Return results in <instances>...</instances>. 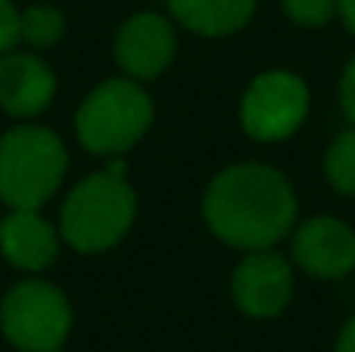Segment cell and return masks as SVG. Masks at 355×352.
<instances>
[{"instance_id": "7", "label": "cell", "mask_w": 355, "mask_h": 352, "mask_svg": "<svg viewBox=\"0 0 355 352\" xmlns=\"http://www.w3.org/2000/svg\"><path fill=\"white\" fill-rule=\"evenodd\" d=\"M231 293L240 312L252 318H275L293 297V265L271 249H252L234 268Z\"/></svg>"}, {"instance_id": "1", "label": "cell", "mask_w": 355, "mask_h": 352, "mask_svg": "<svg viewBox=\"0 0 355 352\" xmlns=\"http://www.w3.org/2000/svg\"><path fill=\"white\" fill-rule=\"evenodd\" d=\"M202 215L218 240L237 249H271L293 231L296 193L277 168L240 162L215 175L202 197Z\"/></svg>"}, {"instance_id": "6", "label": "cell", "mask_w": 355, "mask_h": 352, "mask_svg": "<svg viewBox=\"0 0 355 352\" xmlns=\"http://www.w3.org/2000/svg\"><path fill=\"white\" fill-rule=\"evenodd\" d=\"M309 116V87L300 75L271 69L252 78L240 100V125L252 141L275 143L293 137Z\"/></svg>"}, {"instance_id": "19", "label": "cell", "mask_w": 355, "mask_h": 352, "mask_svg": "<svg viewBox=\"0 0 355 352\" xmlns=\"http://www.w3.org/2000/svg\"><path fill=\"white\" fill-rule=\"evenodd\" d=\"M340 19H343V25L355 35V0H340Z\"/></svg>"}, {"instance_id": "9", "label": "cell", "mask_w": 355, "mask_h": 352, "mask_svg": "<svg viewBox=\"0 0 355 352\" xmlns=\"http://www.w3.org/2000/svg\"><path fill=\"white\" fill-rule=\"evenodd\" d=\"M175 28L159 12H137L116 35V62L131 78H156L175 60Z\"/></svg>"}, {"instance_id": "13", "label": "cell", "mask_w": 355, "mask_h": 352, "mask_svg": "<svg viewBox=\"0 0 355 352\" xmlns=\"http://www.w3.org/2000/svg\"><path fill=\"white\" fill-rule=\"evenodd\" d=\"M324 178L334 191L355 197V125L334 137L324 153Z\"/></svg>"}, {"instance_id": "14", "label": "cell", "mask_w": 355, "mask_h": 352, "mask_svg": "<svg viewBox=\"0 0 355 352\" xmlns=\"http://www.w3.org/2000/svg\"><path fill=\"white\" fill-rule=\"evenodd\" d=\"M66 31V19L56 6L35 3L22 12V37L31 47H53Z\"/></svg>"}, {"instance_id": "5", "label": "cell", "mask_w": 355, "mask_h": 352, "mask_svg": "<svg viewBox=\"0 0 355 352\" xmlns=\"http://www.w3.org/2000/svg\"><path fill=\"white\" fill-rule=\"evenodd\" d=\"M0 328L19 352H60L72 328V309L60 287L22 281L0 303Z\"/></svg>"}, {"instance_id": "12", "label": "cell", "mask_w": 355, "mask_h": 352, "mask_svg": "<svg viewBox=\"0 0 355 352\" xmlns=\"http://www.w3.org/2000/svg\"><path fill=\"white\" fill-rule=\"evenodd\" d=\"M168 10L184 28L221 37L246 28L256 12V0H168Z\"/></svg>"}, {"instance_id": "8", "label": "cell", "mask_w": 355, "mask_h": 352, "mask_svg": "<svg viewBox=\"0 0 355 352\" xmlns=\"http://www.w3.org/2000/svg\"><path fill=\"white\" fill-rule=\"evenodd\" d=\"M290 253L306 274L337 281L355 268V231L334 215H315L293 231Z\"/></svg>"}, {"instance_id": "2", "label": "cell", "mask_w": 355, "mask_h": 352, "mask_svg": "<svg viewBox=\"0 0 355 352\" xmlns=\"http://www.w3.org/2000/svg\"><path fill=\"white\" fill-rule=\"evenodd\" d=\"M137 197L125 175L97 172L72 187L60 212V231L78 253H103L128 234Z\"/></svg>"}, {"instance_id": "15", "label": "cell", "mask_w": 355, "mask_h": 352, "mask_svg": "<svg viewBox=\"0 0 355 352\" xmlns=\"http://www.w3.org/2000/svg\"><path fill=\"white\" fill-rule=\"evenodd\" d=\"M290 22L302 28H321L340 12V0H281Z\"/></svg>"}, {"instance_id": "11", "label": "cell", "mask_w": 355, "mask_h": 352, "mask_svg": "<svg viewBox=\"0 0 355 352\" xmlns=\"http://www.w3.org/2000/svg\"><path fill=\"white\" fill-rule=\"evenodd\" d=\"M0 253L22 272H41L53 265L60 237L47 218L37 215V209H12L0 222Z\"/></svg>"}, {"instance_id": "10", "label": "cell", "mask_w": 355, "mask_h": 352, "mask_svg": "<svg viewBox=\"0 0 355 352\" xmlns=\"http://www.w3.org/2000/svg\"><path fill=\"white\" fill-rule=\"evenodd\" d=\"M56 94V78L44 60L35 53L0 56V109L16 118L37 116L50 106Z\"/></svg>"}, {"instance_id": "16", "label": "cell", "mask_w": 355, "mask_h": 352, "mask_svg": "<svg viewBox=\"0 0 355 352\" xmlns=\"http://www.w3.org/2000/svg\"><path fill=\"white\" fill-rule=\"evenodd\" d=\"M22 41V12L12 6V0H0V56L10 53Z\"/></svg>"}, {"instance_id": "18", "label": "cell", "mask_w": 355, "mask_h": 352, "mask_svg": "<svg viewBox=\"0 0 355 352\" xmlns=\"http://www.w3.org/2000/svg\"><path fill=\"white\" fill-rule=\"evenodd\" d=\"M337 352H355V318H349V322H346V328L340 331Z\"/></svg>"}, {"instance_id": "4", "label": "cell", "mask_w": 355, "mask_h": 352, "mask_svg": "<svg viewBox=\"0 0 355 352\" xmlns=\"http://www.w3.org/2000/svg\"><path fill=\"white\" fill-rule=\"evenodd\" d=\"M153 122V100L135 78H110L85 97L75 116V131L85 150L122 156Z\"/></svg>"}, {"instance_id": "3", "label": "cell", "mask_w": 355, "mask_h": 352, "mask_svg": "<svg viewBox=\"0 0 355 352\" xmlns=\"http://www.w3.org/2000/svg\"><path fill=\"white\" fill-rule=\"evenodd\" d=\"M69 156L41 125H19L0 137V200L10 209H37L62 184Z\"/></svg>"}, {"instance_id": "17", "label": "cell", "mask_w": 355, "mask_h": 352, "mask_svg": "<svg viewBox=\"0 0 355 352\" xmlns=\"http://www.w3.org/2000/svg\"><path fill=\"white\" fill-rule=\"evenodd\" d=\"M340 103H343L346 118L355 125V56L346 62L343 78H340Z\"/></svg>"}]
</instances>
